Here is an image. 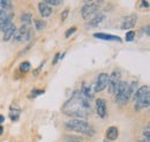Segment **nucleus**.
<instances>
[{
	"mask_svg": "<svg viewBox=\"0 0 150 142\" xmlns=\"http://www.w3.org/2000/svg\"><path fill=\"white\" fill-rule=\"evenodd\" d=\"M61 112L73 119H87L91 113L90 102L84 98L80 90H75L69 99L62 105Z\"/></svg>",
	"mask_w": 150,
	"mask_h": 142,
	"instance_id": "1",
	"label": "nucleus"
},
{
	"mask_svg": "<svg viewBox=\"0 0 150 142\" xmlns=\"http://www.w3.org/2000/svg\"><path fill=\"white\" fill-rule=\"evenodd\" d=\"M65 128L68 131L75 132V133L88 135V136H94L95 135L94 127L87 120H83V119H71V120L65 123Z\"/></svg>",
	"mask_w": 150,
	"mask_h": 142,
	"instance_id": "2",
	"label": "nucleus"
},
{
	"mask_svg": "<svg viewBox=\"0 0 150 142\" xmlns=\"http://www.w3.org/2000/svg\"><path fill=\"white\" fill-rule=\"evenodd\" d=\"M99 9V2L96 1H86L83 7L81 8V15L84 20L91 18L94 15L98 13Z\"/></svg>",
	"mask_w": 150,
	"mask_h": 142,
	"instance_id": "3",
	"label": "nucleus"
},
{
	"mask_svg": "<svg viewBox=\"0 0 150 142\" xmlns=\"http://www.w3.org/2000/svg\"><path fill=\"white\" fill-rule=\"evenodd\" d=\"M15 42H27L33 38V30L29 28V26H21L19 30H16V33L13 36Z\"/></svg>",
	"mask_w": 150,
	"mask_h": 142,
	"instance_id": "4",
	"label": "nucleus"
},
{
	"mask_svg": "<svg viewBox=\"0 0 150 142\" xmlns=\"http://www.w3.org/2000/svg\"><path fill=\"white\" fill-rule=\"evenodd\" d=\"M121 81V74L118 70H114L111 73V75H109V84H108V88H109V92L110 94H114L115 89L118 87L119 82Z\"/></svg>",
	"mask_w": 150,
	"mask_h": 142,
	"instance_id": "5",
	"label": "nucleus"
},
{
	"mask_svg": "<svg viewBox=\"0 0 150 142\" xmlns=\"http://www.w3.org/2000/svg\"><path fill=\"white\" fill-rule=\"evenodd\" d=\"M109 84V75L105 73H100L96 80L94 87V92H100L108 87Z\"/></svg>",
	"mask_w": 150,
	"mask_h": 142,
	"instance_id": "6",
	"label": "nucleus"
},
{
	"mask_svg": "<svg viewBox=\"0 0 150 142\" xmlns=\"http://www.w3.org/2000/svg\"><path fill=\"white\" fill-rule=\"evenodd\" d=\"M96 112H97L98 117L102 119H104L108 116V105H106L105 99H103V98L96 99Z\"/></svg>",
	"mask_w": 150,
	"mask_h": 142,
	"instance_id": "7",
	"label": "nucleus"
},
{
	"mask_svg": "<svg viewBox=\"0 0 150 142\" xmlns=\"http://www.w3.org/2000/svg\"><path fill=\"white\" fill-rule=\"evenodd\" d=\"M136 22H137V15H136V14L127 15L126 18H124V20H122L120 28H121L122 30H129V29L135 27Z\"/></svg>",
	"mask_w": 150,
	"mask_h": 142,
	"instance_id": "8",
	"label": "nucleus"
},
{
	"mask_svg": "<svg viewBox=\"0 0 150 142\" xmlns=\"http://www.w3.org/2000/svg\"><path fill=\"white\" fill-rule=\"evenodd\" d=\"M38 12L42 18H50L53 13V9L45 1H39L38 2Z\"/></svg>",
	"mask_w": 150,
	"mask_h": 142,
	"instance_id": "9",
	"label": "nucleus"
},
{
	"mask_svg": "<svg viewBox=\"0 0 150 142\" xmlns=\"http://www.w3.org/2000/svg\"><path fill=\"white\" fill-rule=\"evenodd\" d=\"M104 20H105V14H104V13H97L96 15H94L93 18L89 20V22L86 24V27H87L88 29L96 28V27L99 26Z\"/></svg>",
	"mask_w": 150,
	"mask_h": 142,
	"instance_id": "10",
	"label": "nucleus"
},
{
	"mask_svg": "<svg viewBox=\"0 0 150 142\" xmlns=\"http://www.w3.org/2000/svg\"><path fill=\"white\" fill-rule=\"evenodd\" d=\"M134 109L135 111H141V110H144V109H148L150 105V95H147L140 99H137L136 102H134Z\"/></svg>",
	"mask_w": 150,
	"mask_h": 142,
	"instance_id": "11",
	"label": "nucleus"
},
{
	"mask_svg": "<svg viewBox=\"0 0 150 142\" xmlns=\"http://www.w3.org/2000/svg\"><path fill=\"white\" fill-rule=\"evenodd\" d=\"M95 38H98V39H102V40H110V42H118V43H121L122 39L117 35H112V34H105V33H96L94 34Z\"/></svg>",
	"mask_w": 150,
	"mask_h": 142,
	"instance_id": "12",
	"label": "nucleus"
},
{
	"mask_svg": "<svg viewBox=\"0 0 150 142\" xmlns=\"http://www.w3.org/2000/svg\"><path fill=\"white\" fill-rule=\"evenodd\" d=\"M147 95H150L149 86H142V87L137 88V90L133 94L132 97H133V101L136 102L137 99H140V98H142V97H144V96H147Z\"/></svg>",
	"mask_w": 150,
	"mask_h": 142,
	"instance_id": "13",
	"label": "nucleus"
},
{
	"mask_svg": "<svg viewBox=\"0 0 150 142\" xmlns=\"http://www.w3.org/2000/svg\"><path fill=\"white\" fill-rule=\"evenodd\" d=\"M127 88H128V83L126 82V81H120L119 82V84H118V87L115 89V91H114V95H115V102L118 101V99H120L122 96H124V94L127 91Z\"/></svg>",
	"mask_w": 150,
	"mask_h": 142,
	"instance_id": "14",
	"label": "nucleus"
},
{
	"mask_svg": "<svg viewBox=\"0 0 150 142\" xmlns=\"http://www.w3.org/2000/svg\"><path fill=\"white\" fill-rule=\"evenodd\" d=\"M20 114H21V109L19 107L18 104H14L13 103L11 105V107H9V113H8L11 120L12 121H18L20 118Z\"/></svg>",
	"mask_w": 150,
	"mask_h": 142,
	"instance_id": "15",
	"label": "nucleus"
},
{
	"mask_svg": "<svg viewBox=\"0 0 150 142\" xmlns=\"http://www.w3.org/2000/svg\"><path fill=\"white\" fill-rule=\"evenodd\" d=\"M105 135H106L105 139L108 141H115L118 139V136H119V131H118V128L115 126H111V127L108 128Z\"/></svg>",
	"mask_w": 150,
	"mask_h": 142,
	"instance_id": "16",
	"label": "nucleus"
},
{
	"mask_svg": "<svg viewBox=\"0 0 150 142\" xmlns=\"http://www.w3.org/2000/svg\"><path fill=\"white\" fill-rule=\"evenodd\" d=\"M81 94H82V96L84 97V98H87L89 102L94 98V95H95V92L91 90V88L89 87V86H87L86 83H83V86H82V88H81Z\"/></svg>",
	"mask_w": 150,
	"mask_h": 142,
	"instance_id": "17",
	"label": "nucleus"
},
{
	"mask_svg": "<svg viewBox=\"0 0 150 142\" xmlns=\"http://www.w3.org/2000/svg\"><path fill=\"white\" fill-rule=\"evenodd\" d=\"M15 33H16V28H15V26L12 23V24H11V27H9L7 30H5V31H4L2 40H4V42H8L11 38H13V36H14Z\"/></svg>",
	"mask_w": 150,
	"mask_h": 142,
	"instance_id": "18",
	"label": "nucleus"
},
{
	"mask_svg": "<svg viewBox=\"0 0 150 142\" xmlns=\"http://www.w3.org/2000/svg\"><path fill=\"white\" fill-rule=\"evenodd\" d=\"M33 21V14L31 13H23L21 15V22L23 23V26H30Z\"/></svg>",
	"mask_w": 150,
	"mask_h": 142,
	"instance_id": "19",
	"label": "nucleus"
},
{
	"mask_svg": "<svg viewBox=\"0 0 150 142\" xmlns=\"http://www.w3.org/2000/svg\"><path fill=\"white\" fill-rule=\"evenodd\" d=\"M0 8L7 12H12L13 8V2L9 0H0Z\"/></svg>",
	"mask_w": 150,
	"mask_h": 142,
	"instance_id": "20",
	"label": "nucleus"
},
{
	"mask_svg": "<svg viewBox=\"0 0 150 142\" xmlns=\"http://www.w3.org/2000/svg\"><path fill=\"white\" fill-rule=\"evenodd\" d=\"M11 24H12V20L11 18H6V20L0 21V31L4 33L5 30H7L11 27Z\"/></svg>",
	"mask_w": 150,
	"mask_h": 142,
	"instance_id": "21",
	"label": "nucleus"
},
{
	"mask_svg": "<svg viewBox=\"0 0 150 142\" xmlns=\"http://www.w3.org/2000/svg\"><path fill=\"white\" fill-rule=\"evenodd\" d=\"M13 16H14L13 12H7V11H4V9L0 8V21L6 20V18H11V20H13Z\"/></svg>",
	"mask_w": 150,
	"mask_h": 142,
	"instance_id": "22",
	"label": "nucleus"
},
{
	"mask_svg": "<svg viewBox=\"0 0 150 142\" xmlns=\"http://www.w3.org/2000/svg\"><path fill=\"white\" fill-rule=\"evenodd\" d=\"M45 27H46V22L45 21H43L42 18L35 20V28H36V30L42 31L43 29H45Z\"/></svg>",
	"mask_w": 150,
	"mask_h": 142,
	"instance_id": "23",
	"label": "nucleus"
},
{
	"mask_svg": "<svg viewBox=\"0 0 150 142\" xmlns=\"http://www.w3.org/2000/svg\"><path fill=\"white\" fill-rule=\"evenodd\" d=\"M19 68L21 73H28V72L30 71V68H31V65H30L29 61H23V62H21Z\"/></svg>",
	"mask_w": 150,
	"mask_h": 142,
	"instance_id": "24",
	"label": "nucleus"
},
{
	"mask_svg": "<svg viewBox=\"0 0 150 142\" xmlns=\"http://www.w3.org/2000/svg\"><path fill=\"white\" fill-rule=\"evenodd\" d=\"M44 92H45V91H44L43 89H33L31 92H30V95H29V98H36L38 96L43 95Z\"/></svg>",
	"mask_w": 150,
	"mask_h": 142,
	"instance_id": "25",
	"label": "nucleus"
},
{
	"mask_svg": "<svg viewBox=\"0 0 150 142\" xmlns=\"http://www.w3.org/2000/svg\"><path fill=\"white\" fill-rule=\"evenodd\" d=\"M45 2H46L50 7H52V6H60V5L64 4L62 0H45Z\"/></svg>",
	"mask_w": 150,
	"mask_h": 142,
	"instance_id": "26",
	"label": "nucleus"
},
{
	"mask_svg": "<svg viewBox=\"0 0 150 142\" xmlns=\"http://www.w3.org/2000/svg\"><path fill=\"white\" fill-rule=\"evenodd\" d=\"M134 38H135V31L129 30V31L126 33V37H125V40H126V42H133Z\"/></svg>",
	"mask_w": 150,
	"mask_h": 142,
	"instance_id": "27",
	"label": "nucleus"
},
{
	"mask_svg": "<svg viewBox=\"0 0 150 142\" xmlns=\"http://www.w3.org/2000/svg\"><path fill=\"white\" fill-rule=\"evenodd\" d=\"M142 139H144L146 141H149L150 142V128L147 126V128L143 131V133H142V136H141Z\"/></svg>",
	"mask_w": 150,
	"mask_h": 142,
	"instance_id": "28",
	"label": "nucleus"
},
{
	"mask_svg": "<svg viewBox=\"0 0 150 142\" xmlns=\"http://www.w3.org/2000/svg\"><path fill=\"white\" fill-rule=\"evenodd\" d=\"M75 33H76V28H75V27H72V28H69L68 30H66L65 37H66V38H69V37L73 35V34H75Z\"/></svg>",
	"mask_w": 150,
	"mask_h": 142,
	"instance_id": "29",
	"label": "nucleus"
},
{
	"mask_svg": "<svg viewBox=\"0 0 150 142\" xmlns=\"http://www.w3.org/2000/svg\"><path fill=\"white\" fill-rule=\"evenodd\" d=\"M44 65H45V61H43V62H42V64L38 66L37 68H36V70H35L34 72H33L34 76H38V75H39V73H40V71H42V68L44 67Z\"/></svg>",
	"mask_w": 150,
	"mask_h": 142,
	"instance_id": "30",
	"label": "nucleus"
},
{
	"mask_svg": "<svg viewBox=\"0 0 150 142\" xmlns=\"http://www.w3.org/2000/svg\"><path fill=\"white\" fill-rule=\"evenodd\" d=\"M68 14H69V9H65V11L61 13V22H64L66 18H68Z\"/></svg>",
	"mask_w": 150,
	"mask_h": 142,
	"instance_id": "31",
	"label": "nucleus"
},
{
	"mask_svg": "<svg viewBox=\"0 0 150 142\" xmlns=\"http://www.w3.org/2000/svg\"><path fill=\"white\" fill-rule=\"evenodd\" d=\"M140 5H141V7H142V8H149L150 7V2L148 1V0H146V1H144V0H143V1H141V2H140Z\"/></svg>",
	"mask_w": 150,
	"mask_h": 142,
	"instance_id": "32",
	"label": "nucleus"
},
{
	"mask_svg": "<svg viewBox=\"0 0 150 142\" xmlns=\"http://www.w3.org/2000/svg\"><path fill=\"white\" fill-rule=\"evenodd\" d=\"M59 57H60V53H59V52H57V53L54 54V58H53V60H52V64H53V65H56L57 62L59 61Z\"/></svg>",
	"mask_w": 150,
	"mask_h": 142,
	"instance_id": "33",
	"label": "nucleus"
},
{
	"mask_svg": "<svg viewBox=\"0 0 150 142\" xmlns=\"http://www.w3.org/2000/svg\"><path fill=\"white\" fill-rule=\"evenodd\" d=\"M143 30H144V34H146V35L149 36L150 35V26L149 24H147V26H146V28H144Z\"/></svg>",
	"mask_w": 150,
	"mask_h": 142,
	"instance_id": "34",
	"label": "nucleus"
},
{
	"mask_svg": "<svg viewBox=\"0 0 150 142\" xmlns=\"http://www.w3.org/2000/svg\"><path fill=\"white\" fill-rule=\"evenodd\" d=\"M4 121H5V117L2 114H0V124H2Z\"/></svg>",
	"mask_w": 150,
	"mask_h": 142,
	"instance_id": "35",
	"label": "nucleus"
},
{
	"mask_svg": "<svg viewBox=\"0 0 150 142\" xmlns=\"http://www.w3.org/2000/svg\"><path fill=\"white\" fill-rule=\"evenodd\" d=\"M2 133H4V127L0 125V135H2Z\"/></svg>",
	"mask_w": 150,
	"mask_h": 142,
	"instance_id": "36",
	"label": "nucleus"
},
{
	"mask_svg": "<svg viewBox=\"0 0 150 142\" xmlns=\"http://www.w3.org/2000/svg\"><path fill=\"white\" fill-rule=\"evenodd\" d=\"M139 142H149V141H146V140H144V139H142V138H141V139H140V140H139Z\"/></svg>",
	"mask_w": 150,
	"mask_h": 142,
	"instance_id": "37",
	"label": "nucleus"
},
{
	"mask_svg": "<svg viewBox=\"0 0 150 142\" xmlns=\"http://www.w3.org/2000/svg\"><path fill=\"white\" fill-rule=\"evenodd\" d=\"M103 142H110V141H108V140H106V139H105V140H104V141Z\"/></svg>",
	"mask_w": 150,
	"mask_h": 142,
	"instance_id": "38",
	"label": "nucleus"
}]
</instances>
